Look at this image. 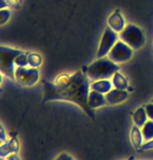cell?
<instances>
[{"label":"cell","mask_w":153,"mask_h":160,"mask_svg":"<svg viewBox=\"0 0 153 160\" xmlns=\"http://www.w3.org/2000/svg\"><path fill=\"white\" fill-rule=\"evenodd\" d=\"M7 141V137H5V133H4V129L3 127H0V142L4 143Z\"/></svg>","instance_id":"cell-24"},{"label":"cell","mask_w":153,"mask_h":160,"mask_svg":"<svg viewBox=\"0 0 153 160\" xmlns=\"http://www.w3.org/2000/svg\"><path fill=\"white\" fill-rule=\"evenodd\" d=\"M88 105H89V107L94 110L107 105L105 94L98 92V91H94V90H90L88 94Z\"/></svg>","instance_id":"cell-11"},{"label":"cell","mask_w":153,"mask_h":160,"mask_svg":"<svg viewBox=\"0 0 153 160\" xmlns=\"http://www.w3.org/2000/svg\"><path fill=\"white\" fill-rule=\"evenodd\" d=\"M15 64L17 67H26L28 66V52H22L17 57L15 60Z\"/></svg>","instance_id":"cell-18"},{"label":"cell","mask_w":153,"mask_h":160,"mask_svg":"<svg viewBox=\"0 0 153 160\" xmlns=\"http://www.w3.org/2000/svg\"><path fill=\"white\" fill-rule=\"evenodd\" d=\"M55 160H74V159L73 158V156L69 155V154L62 153V154H60L59 156H57Z\"/></svg>","instance_id":"cell-23"},{"label":"cell","mask_w":153,"mask_h":160,"mask_svg":"<svg viewBox=\"0 0 153 160\" xmlns=\"http://www.w3.org/2000/svg\"><path fill=\"white\" fill-rule=\"evenodd\" d=\"M40 73L37 68L17 67L15 69V82L21 87H32L38 83Z\"/></svg>","instance_id":"cell-5"},{"label":"cell","mask_w":153,"mask_h":160,"mask_svg":"<svg viewBox=\"0 0 153 160\" xmlns=\"http://www.w3.org/2000/svg\"><path fill=\"white\" fill-rule=\"evenodd\" d=\"M126 160H134V158H133V157H129V158L126 159Z\"/></svg>","instance_id":"cell-27"},{"label":"cell","mask_w":153,"mask_h":160,"mask_svg":"<svg viewBox=\"0 0 153 160\" xmlns=\"http://www.w3.org/2000/svg\"><path fill=\"white\" fill-rule=\"evenodd\" d=\"M119 36L120 39L133 50L140 49L145 44V36L143 31L134 24H127Z\"/></svg>","instance_id":"cell-4"},{"label":"cell","mask_w":153,"mask_h":160,"mask_svg":"<svg viewBox=\"0 0 153 160\" xmlns=\"http://www.w3.org/2000/svg\"><path fill=\"white\" fill-rule=\"evenodd\" d=\"M143 138L144 137L142 134V130H140V128H139V127H136L134 125L132 128H131V131H130V141H131V144L133 146L134 149L140 150Z\"/></svg>","instance_id":"cell-13"},{"label":"cell","mask_w":153,"mask_h":160,"mask_svg":"<svg viewBox=\"0 0 153 160\" xmlns=\"http://www.w3.org/2000/svg\"><path fill=\"white\" fill-rule=\"evenodd\" d=\"M43 99L42 104L50 101H66L82 109L89 118L94 119V111L88 105V94L90 91V81L85 72L79 70L73 74L62 73L56 77L55 82L42 81Z\"/></svg>","instance_id":"cell-1"},{"label":"cell","mask_w":153,"mask_h":160,"mask_svg":"<svg viewBox=\"0 0 153 160\" xmlns=\"http://www.w3.org/2000/svg\"><path fill=\"white\" fill-rule=\"evenodd\" d=\"M119 38L120 36L118 35V32H115L109 26H107L104 29V32L102 35L100 41V45H99L98 48V52H97L98 59L106 57L109 53V51L111 50V48L115 46V44L119 41Z\"/></svg>","instance_id":"cell-6"},{"label":"cell","mask_w":153,"mask_h":160,"mask_svg":"<svg viewBox=\"0 0 153 160\" xmlns=\"http://www.w3.org/2000/svg\"><path fill=\"white\" fill-rule=\"evenodd\" d=\"M142 134L144 139L146 141L153 139V120L151 119L147 120V122L142 128Z\"/></svg>","instance_id":"cell-16"},{"label":"cell","mask_w":153,"mask_h":160,"mask_svg":"<svg viewBox=\"0 0 153 160\" xmlns=\"http://www.w3.org/2000/svg\"><path fill=\"white\" fill-rule=\"evenodd\" d=\"M132 55H133L132 48L121 40V41H118L115 44V46L111 48V50L109 51L107 57L111 60L112 62L119 64V63L127 62L128 60L131 59Z\"/></svg>","instance_id":"cell-7"},{"label":"cell","mask_w":153,"mask_h":160,"mask_svg":"<svg viewBox=\"0 0 153 160\" xmlns=\"http://www.w3.org/2000/svg\"><path fill=\"white\" fill-rule=\"evenodd\" d=\"M11 17V12L8 10H1L0 11V24L1 25H3V24H5L8 21V19H10Z\"/></svg>","instance_id":"cell-19"},{"label":"cell","mask_w":153,"mask_h":160,"mask_svg":"<svg viewBox=\"0 0 153 160\" xmlns=\"http://www.w3.org/2000/svg\"><path fill=\"white\" fill-rule=\"evenodd\" d=\"M151 102H153V98H152V101H151Z\"/></svg>","instance_id":"cell-28"},{"label":"cell","mask_w":153,"mask_h":160,"mask_svg":"<svg viewBox=\"0 0 153 160\" xmlns=\"http://www.w3.org/2000/svg\"><path fill=\"white\" fill-rule=\"evenodd\" d=\"M111 83L112 86L116 89H121V90H126L128 88V81L124 75L120 72H115L113 74V77L111 78Z\"/></svg>","instance_id":"cell-15"},{"label":"cell","mask_w":153,"mask_h":160,"mask_svg":"<svg viewBox=\"0 0 153 160\" xmlns=\"http://www.w3.org/2000/svg\"><path fill=\"white\" fill-rule=\"evenodd\" d=\"M120 70L116 63L112 62L109 58H99L97 61L91 63L88 67H83V72H85L90 82L99 80H108L111 78L115 72Z\"/></svg>","instance_id":"cell-2"},{"label":"cell","mask_w":153,"mask_h":160,"mask_svg":"<svg viewBox=\"0 0 153 160\" xmlns=\"http://www.w3.org/2000/svg\"><path fill=\"white\" fill-rule=\"evenodd\" d=\"M28 66L33 68H38L42 64V58L38 53L34 52H28Z\"/></svg>","instance_id":"cell-17"},{"label":"cell","mask_w":153,"mask_h":160,"mask_svg":"<svg viewBox=\"0 0 153 160\" xmlns=\"http://www.w3.org/2000/svg\"><path fill=\"white\" fill-rule=\"evenodd\" d=\"M145 109L147 112V115H148V118L153 120V102H150V104H147L145 106Z\"/></svg>","instance_id":"cell-20"},{"label":"cell","mask_w":153,"mask_h":160,"mask_svg":"<svg viewBox=\"0 0 153 160\" xmlns=\"http://www.w3.org/2000/svg\"><path fill=\"white\" fill-rule=\"evenodd\" d=\"M107 105H118L121 104L128 98V92L126 90L121 89H111L109 92L105 94Z\"/></svg>","instance_id":"cell-10"},{"label":"cell","mask_w":153,"mask_h":160,"mask_svg":"<svg viewBox=\"0 0 153 160\" xmlns=\"http://www.w3.org/2000/svg\"><path fill=\"white\" fill-rule=\"evenodd\" d=\"M112 83L109 80H99L90 83V90H94L103 94H106L112 89Z\"/></svg>","instance_id":"cell-12"},{"label":"cell","mask_w":153,"mask_h":160,"mask_svg":"<svg viewBox=\"0 0 153 160\" xmlns=\"http://www.w3.org/2000/svg\"><path fill=\"white\" fill-rule=\"evenodd\" d=\"M22 52L23 51L19 49H14V48L5 46L0 47V70L2 74L15 81V69H16L15 60Z\"/></svg>","instance_id":"cell-3"},{"label":"cell","mask_w":153,"mask_h":160,"mask_svg":"<svg viewBox=\"0 0 153 160\" xmlns=\"http://www.w3.org/2000/svg\"><path fill=\"white\" fill-rule=\"evenodd\" d=\"M107 26L113 29L115 32L120 34L123 29L125 28V20L121 15L120 10H115L113 13L108 17L107 19Z\"/></svg>","instance_id":"cell-8"},{"label":"cell","mask_w":153,"mask_h":160,"mask_svg":"<svg viewBox=\"0 0 153 160\" xmlns=\"http://www.w3.org/2000/svg\"><path fill=\"white\" fill-rule=\"evenodd\" d=\"M19 148H20L19 141L17 140V138L12 137L11 139L7 140L4 143L1 144V148H0V157L3 159L11 155H14V154H17L18 151H19Z\"/></svg>","instance_id":"cell-9"},{"label":"cell","mask_w":153,"mask_h":160,"mask_svg":"<svg viewBox=\"0 0 153 160\" xmlns=\"http://www.w3.org/2000/svg\"><path fill=\"white\" fill-rule=\"evenodd\" d=\"M8 7V3L7 0H0V8H1V10H4V8Z\"/></svg>","instance_id":"cell-25"},{"label":"cell","mask_w":153,"mask_h":160,"mask_svg":"<svg viewBox=\"0 0 153 160\" xmlns=\"http://www.w3.org/2000/svg\"><path fill=\"white\" fill-rule=\"evenodd\" d=\"M7 1L8 3V7L16 8H19V5L22 3L23 0H7Z\"/></svg>","instance_id":"cell-22"},{"label":"cell","mask_w":153,"mask_h":160,"mask_svg":"<svg viewBox=\"0 0 153 160\" xmlns=\"http://www.w3.org/2000/svg\"><path fill=\"white\" fill-rule=\"evenodd\" d=\"M7 160H20V159L18 158V157L14 154V155H11V156L7 157Z\"/></svg>","instance_id":"cell-26"},{"label":"cell","mask_w":153,"mask_h":160,"mask_svg":"<svg viewBox=\"0 0 153 160\" xmlns=\"http://www.w3.org/2000/svg\"><path fill=\"white\" fill-rule=\"evenodd\" d=\"M149 150H153V139L146 141V142L142 144V147H140V151H149Z\"/></svg>","instance_id":"cell-21"},{"label":"cell","mask_w":153,"mask_h":160,"mask_svg":"<svg viewBox=\"0 0 153 160\" xmlns=\"http://www.w3.org/2000/svg\"><path fill=\"white\" fill-rule=\"evenodd\" d=\"M148 115H147L145 107H140L134 111L133 115H132V120L133 123L139 128H143V126L145 125L148 120Z\"/></svg>","instance_id":"cell-14"}]
</instances>
